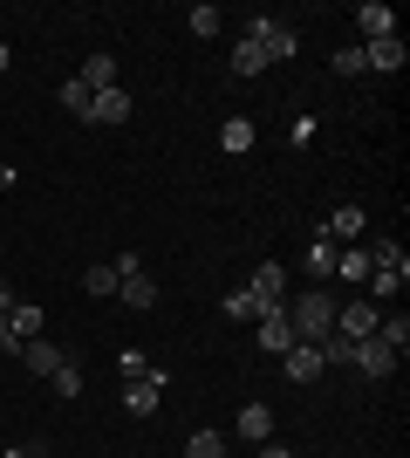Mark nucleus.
<instances>
[{"instance_id":"1","label":"nucleus","mask_w":410,"mask_h":458,"mask_svg":"<svg viewBox=\"0 0 410 458\" xmlns=\"http://www.w3.org/2000/svg\"><path fill=\"white\" fill-rule=\"evenodd\" d=\"M239 41H254L267 62H294L301 55V35H294L288 21H273V14H247L239 21Z\"/></svg>"},{"instance_id":"2","label":"nucleus","mask_w":410,"mask_h":458,"mask_svg":"<svg viewBox=\"0 0 410 458\" xmlns=\"http://www.w3.org/2000/svg\"><path fill=\"white\" fill-rule=\"evenodd\" d=\"M288 322H294V343H329L335 335V294H301L288 308Z\"/></svg>"},{"instance_id":"3","label":"nucleus","mask_w":410,"mask_h":458,"mask_svg":"<svg viewBox=\"0 0 410 458\" xmlns=\"http://www.w3.org/2000/svg\"><path fill=\"white\" fill-rule=\"evenodd\" d=\"M376 322H383V308H376L370 294H356V301H342V308H335V335H342V343H370V335H376Z\"/></svg>"},{"instance_id":"4","label":"nucleus","mask_w":410,"mask_h":458,"mask_svg":"<svg viewBox=\"0 0 410 458\" xmlns=\"http://www.w3.org/2000/svg\"><path fill=\"white\" fill-rule=\"evenodd\" d=\"M349 363L363 369L370 383H383V377L397 369V349H390V343H376V335H370V343H349Z\"/></svg>"},{"instance_id":"5","label":"nucleus","mask_w":410,"mask_h":458,"mask_svg":"<svg viewBox=\"0 0 410 458\" xmlns=\"http://www.w3.org/2000/svg\"><path fill=\"white\" fill-rule=\"evenodd\" d=\"M157 403H164V369H151V377H137L130 390H123V411H130V418H151Z\"/></svg>"},{"instance_id":"6","label":"nucleus","mask_w":410,"mask_h":458,"mask_svg":"<svg viewBox=\"0 0 410 458\" xmlns=\"http://www.w3.org/2000/svg\"><path fill=\"white\" fill-rule=\"evenodd\" d=\"M280 363H288V383H314L322 369H329V363H322V343H294Z\"/></svg>"},{"instance_id":"7","label":"nucleus","mask_w":410,"mask_h":458,"mask_svg":"<svg viewBox=\"0 0 410 458\" xmlns=\"http://www.w3.org/2000/svg\"><path fill=\"white\" fill-rule=\"evenodd\" d=\"M254 301L260 308H288V267H254Z\"/></svg>"},{"instance_id":"8","label":"nucleus","mask_w":410,"mask_h":458,"mask_svg":"<svg viewBox=\"0 0 410 458\" xmlns=\"http://www.w3.org/2000/svg\"><path fill=\"white\" fill-rule=\"evenodd\" d=\"M260 349H273V356H288V349H294V322H288V308H267V315H260Z\"/></svg>"},{"instance_id":"9","label":"nucleus","mask_w":410,"mask_h":458,"mask_svg":"<svg viewBox=\"0 0 410 458\" xmlns=\"http://www.w3.org/2000/svg\"><path fill=\"white\" fill-rule=\"evenodd\" d=\"M301 274H308V281H335V240H329V233H314V240H308Z\"/></svg>"},{"instance_id":"10","label":"nucleus","mask_w":410,"mask_h":458,"mask_svg":"<svg viewBox=\"0 0 410 458\" xmlns=\"http://www.w3.org/2000/svg\"><path fill=\"white\" fill-rule=\"evenodd\" d=\"M363 69H376V76H397V69H404V41H397V35L370 41V48H363Z\"/></svg>"},{"instance_id":"11","label":"nucleus","mask_w":410,"mask_h":458,"mask_svg":"<svg viewBox=\"0 0 410 458\" xmlns=\"http://www.w3.org/2000/svg\"><path fill=\"white\" fill-rule=\"evenodd\" d=\"M363 226H370V212H363V206H335L329 219H322L329 240H363Z\"/></svg>"},{"instance_id":"12","label":"nucleus","mask_w":410,"mask_h":458,"mask_svg":"<svg viewBox=\"0 0 410 458\" xmlns=\"http://www.w3.org/2000/svg\"><path fill=\"white\" fill-rule=\"evenodd\" d=\"M82 89H89V96H103V89H117V55H103V48H96V55H89V62H82Z\"/></svg>"},{"instance_id":"13","label":"nucleus","mask_w":410,"mask_h":458,"mask_svg":"<svg viewBox=\"0 0 410 458\" xmlns=\"http://www.w3.org/2000/svg\"><path fill=\"white\" fill-rule=\"evenodd\" d=\"M370 274H397V281H410V253L397 247V240H376V247H370Z\"/></svg>"},{"instance_id":"14","label":"nucleus","mask_w":410,"mask_h":458,"mask_svg":"<svg viewBox=\"0 0 410 458\" xmlns=\"http://www.w3.org/2000/svg\"><path fill=\"white\" fill-rule=\"evenodd\" d=\"M356 28H363L370 41H383V35H397V14L383 7V0H363V7H356Z\"/></svg>"},{"instance_id":"15","label":"nucleus","mask_w":410,"mask_h":458,"mask_svg":"<svg viewBox=\"0 0 410 458\" xmlns=\"http://www.w3.org/2000/svg\"><path fill=\"white\" fill-rule=\"evenodd\" d=\"M335 274L349 287H370V247H335Z\"/></svg>"},{"instance_id":"16","label":"nucleus","mask_w":410,"mask_h":458,"mask_svg":"<svg viewBox=\"0 0 410 458\" xmlns=\"http://www.w3.org/2000/svg\"><path fill=\"white\" fill-rule=\"evenodd\" d=\"M21 363L35 369V377H55V369H62V363H69V356H62V349H55V343H41V335H35V343H21Z\"/></svg>"},{"instance_id":"17","label":"nucleus","mask_w":410,"mask_h":458,"mask_svg":"<svg viewBox=\"0 0 410 458\" xmlns=\"http://www.w3.org/2000/svg\"><path fill=\"white\" fill-rule=\"evenodd\" d=\"M7 335H14V349L35 343V335H41V308L35 301H14V308H7Z\"/></svg>"},{"instance_id":"18","label":"nucleus","mask_w":410,"mask_h":458,"mask_svg":"<svg viewBox=\"0 0 410 458\" xmlns=\"http://www.w3.org/2000/svg\"><path fill=\"white\" fill-rule=\"evenodd\" d=\"M254 123H247V116H226V123H219V151L226 157H239V151H254Z\"/></svg>"},{"instance_id":"19","label":"nucleus","mask_w":410,"mask_h":458,"mask_svg":"<svg viewBox=\"0 0 410 458\" xmlns=\"http://www.w3.org/2000/svg\"><path fill=\"white\" fill-rule=\"evenodd\" d=\"M123 116H130V96H123V89L89 96V123H123Z\"/></svg>"},{"instance_id":"20","label":"nucleus","mask_w":410,"mask_h":458,"mask_svg":"<svg viewBox=\"0 0 410 458\" xmlns=\"http://www.w3.org/2000/svg\"><path fill=\"white\" fill-rule=\"evenodd\" d=\"M239 438H254V445L273 438V411L267 403H247V411H239Z\"/></svg>"},{"instance_id":"21","label":"nucleus","mask_w":410,"mask_h":458,"mask_svg":"<svg viewBox=\"0 0 410 458\" xmlns=\"http://www.w3.org/2000/svg\"><path fill=\"white\" fill-rule=\"evenodd\" d=\"M117 294H123V308H157L151 274H130V281H117Z\"/></svg>"},{"instance_id":"22","label":"nucleus","mask_w":410,"mask_h":458,"mask_svg":"<svg viewBox=\"0 0 410 458\" xmlns=\"http://www.w3.org/2000/svg\"><path fill=\"white\" fill-rule=\"evenodd\" d=\"M185 21H192V35H198V41H213L219 28H226V14H219L213 0H198V7H192V14H185Z\"/></svg>"},{"instance_id":"23","label":"nucleus","mask_w":410,"mask_h":458,"mask_svg":"<svg viewBox=\"0 0 410 458\" xmlns=\"http://www.w3.org/2000/svg\"><path fill=\"white\" fill-rule=\"evenodd\" d=\"M226 315H233V322H260L267 308L254 301V287H239V294H226Z\"/></svg>"},{"instance_id":"24","label":"nucleus","mask_w":410,"mask_h":458,"mask_svg":"<svg viewBox=\"0 0 410 458\" xmlns=\"http://www.w3.org/2000/svg\"><path fill=\"white\" fill-rule=\"evenodd\" d=\"M260 69H267V55L254 41H233V76H260Z\"/></svg>"},{"instance_id":"25","label":"nucleus","mask_w":410,"mask_h":458,"mask_svg":"<svg viewBox=\"0 0 410 458\" xmlns=\"http://www.w3.org/2000/svg\"><path fill=\"white\" fill-rule=\"evenodd\" d=\"M376 343H390L397 356H404V343H410V322H404V315H383V322H376Z\"/></svg>"},{"instance_id":"26","label":"nucleus","mask_w":410,"mask_h":458,"mask_svg":"<svg viewBox=\"0 0 410 458\" xmlns=\"http://www.w3.org/2000/svg\"><path fill=\"white\" fill-rule=\"evenodd\" d=\"M185 458H226V438H219V431H192Z\"/></svg>"},{"instance_id":"27","label":"nucleus","mask_w":410,"mask_h":458,"mask_svg":"<svg viewBox=\"0 0 410 458\" xmlns=\"http://www.w3.org/2000/svg\"><path fill=\"white\" fill-rule=\"evenodd\" d=\"M62 110H69V116H89V89H82L76 76L62 82Z\"/></svg>"},{"instance_id":"28","label":"nucleus","mask_w":410,"mask_h":458,"mask_svg":"<svg viewBox=\"0 0 410 458\" xmlns=\"http://www.w3.org/2000/svg\"><path fill=\"white\" fill-rule=\"evenodd\" d=\"M48 383H55V397H82V369H76V363H62Z\"/></svg>"},{"instance_id":"29","label":"nucleus","mask_w":410,"mask_h":458,"mask_svg":"<svg viewBox=\"0 0 410 458\" xmlns=\"http://www.w3.org/2000/svg\"><path fill=\"white\" fill-rule=\"evenodd\" d=\"M82 287H89V294H117V267H89Z\"/></svg>"},{"instance_id":"30","label":"nucleus","mask_w":410,"mask_h":458,"mask_svg":"<svg viewBox=\"0 0 410 458\" xmlns=\"http://www.w3.org/2000/svg\"><path fill=\"white\" fill-rule=\"evenodd\" d=\"M117 369H123V383H137V377H151V363H144V356H137V349H123V356H117Z\"/></svg>"},{"instance_id":"31","label":"nucleus","mask_w":410,"mask_h":458,"mask_svg":"<svg viewBox=\"0 0 410 458\" xmlns=\"http://www.w3.org/2000/svg\"><path fill=\"white\" fill-rule=\"evenodd\" d=\"M335 76H363V48H335Z\"/></svg>"},{"instance_id":"32","label":"nucleus","mask_w":410,"mask_h":458,"mask_svg":"<svg viewBox=\"0 0 410 458\" xmlns=\"http://www.w3.org/2000/svg\"><path fill=\"white\" fill-rule=\"evenodd\" d=\"M314 131H322V123H314V116H294V131H288V144H314Z\"/></svg>"},{"instance_id":"33","label":"nucleus","mask_w":410,"mask_h":458,"mask_svg":"<svg viewBox=\"0 0 410 458\" xmlns=\"http://www.w3.org/2000/svg\"><path fill=\"white\" fill-rule=\"evenodd\" d=\"M260 458H288V445H273V438H267V445H260Z\"/></svg>"},{"instance_id":"34","label":"nucleus","mask_w":410,"mask_h":458,"mask_svg":"<svg viewBox=\"0 0 410 458\" xmlns=\"http://www.w3.org/2000/svg\"><path fill=\"white\" fill-rule=\"evenodd\" d=\"M7 308H14V287H7V281H0V315H7Z\"/></svg>"},{"instance_id":"35","label":"nucleus","mask_w":410,"mask_h":458,"mask_svg":"<svg viewBox=\"0 0 410 458\" xmlns=\"http://www.w3.org/2000/svg\"><path fill=\"white\" fill-rule=\"evenodd\" d=\"M0 191H14V165H0Z\"/></svg>"},{"instance_id":"36","label":"nucleus","mask_w":410,"mask_h":458,"mask_svg":"<svg viewBox=\"0 0 410 458\" xmlns=\"http://www.w3.org/2000/svg\"><path fill=\"white\" fill-rule=\"evenodd\" d=\"M0 349H14V335H7V315H0Z\"/></svg>"},{"instance_id":"37","label":"nucleus","mask_w":410,"mask_h":458,"mask_svg":"<svg viewBox=\"0 0 410 458\" xmlns=\"http://www.w3.org/2000/svg\"><path fill=\"white\" fill-rule=\"evenodd\" d=\"M0 458H35V445H21V452H0Z\"/></svg>"},{"instance_id":"38","label":"nucleus","mask_w":410,"mask_h":458,"mask_svg":"<svg viewBox=\"0 0 410 458\" xmlns=\"http://www.w3.org/2000/svg\"><path fill=\"white\" fill-rule=\"evenodd\" d=\"M7 62H14V48H7V41H0V69H7Z\"/></svg>"},{"instance_id":"39","label":"nucleus","mask_w":410,"mask_h":458,"mask_svg":"<svg viewBox=\"0 0 410 458\" xmlns=\"http://www.w3.org/2000/svg\"><path fill=\"white\" fill-rule=\"evenodd\" d=\"M35 458H48V452H35Z\"/></svg>"}]
</instances>
